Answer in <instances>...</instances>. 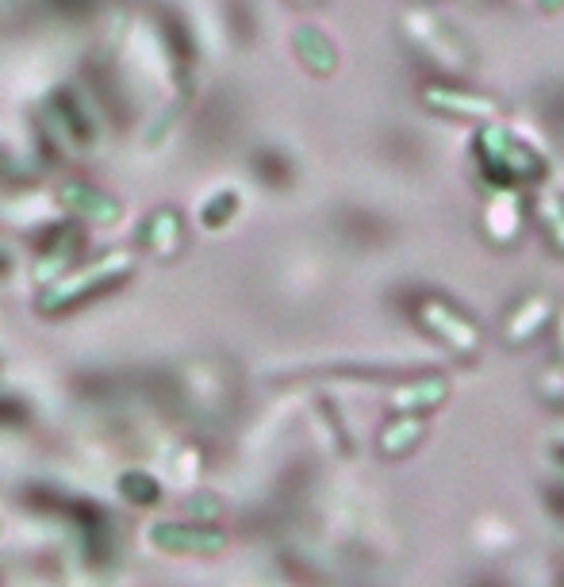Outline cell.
<instances>
[{"mask_svg": "<svg viewBox=\"0 0 564 587\" xmlns=\"http://www.w3.org/2000/svg\"><path fill=\"white\" fill-rule=\"evenodd\" d=\"M146 534H150V545L162 553H215V549H223V534L192 530V526H177V522H154Z\"/></svg>", "mask_w": 564, "mask_h": 587, "instance_id": "obj_1", "label": "cell"}, {"mask_svg": "<svg viewBox=\"0 0 564 587\" xmlns=\"http://www.w3.org/2000/svg\"><path fill=\"white\" fill-rule=\"evenodd\" d=\"M119 495H123L127 503H135V507H154V503H162L158 480L146 476V472H127V476H119Z\"/></svg>", "mask_w": 564, "mask_h": 587, "instance_id": "obj_2", "label": "cell"}]
</instances>
